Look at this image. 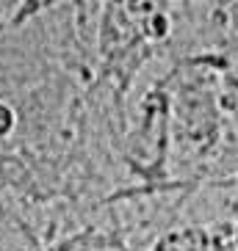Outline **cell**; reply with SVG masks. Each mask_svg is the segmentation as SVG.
<instances>
[{
	"label": "cell",
	"mask_w": 238,
	"mask_h": 251,
	"mask_svg": "<svg viewBox=\"0 0 238 251\" xmlns=\"http://www.w3.org/2000/svg\"><path fill=\"white\" fill-rule=\"evenodd\" d=\"M11 125H14V113L8 111L6 105H0V135H6L11 130Z\"/></svg>",
	"instance_id": "1"
}]
</instances>
